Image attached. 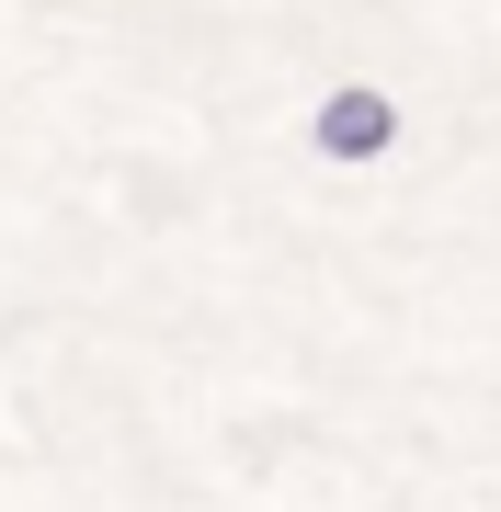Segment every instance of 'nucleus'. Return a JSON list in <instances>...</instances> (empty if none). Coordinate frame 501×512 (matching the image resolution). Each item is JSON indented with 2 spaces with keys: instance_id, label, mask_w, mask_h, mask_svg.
Instances as JSON below:
<instances>
[{
  "instance_id": "nucleus-1",
  "label": "nucleus",
  "mask_w": 501,
  "mask_h": 512,
  "mask_svg": "<svg viewBox=\"0 0 501 512\" xmlns=\"http://www.w3.org/2000/svg\"><path fill=\"white\" fill-rule=\"evenodd\" d=\"M388 137H399V103L376 92V80H342V92L308 114V148H319V160H376Z\"/></svg>"
}]
</instances>
